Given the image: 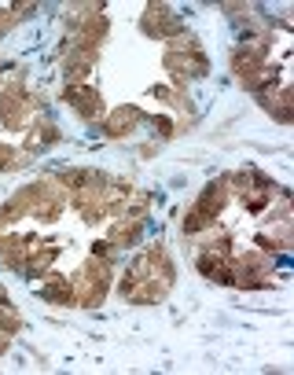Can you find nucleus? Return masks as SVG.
Wrapping results in <instances>:
<instances>
[{"label": "nucleus", "mask_w": 294, "mask_h": 375, "mask_svg": "<svg viewBox=\"0 0 294 375\" xmlns=\"http://www.w3.org/2000/svg\"><path fill=\"white\" fill-rule=\"evenodd\" d=\"M67 100L78 107L81 114H96V92H92V89H70Z\"/></svg>", "instance_id": "nucleus-1"}]
</instances>
